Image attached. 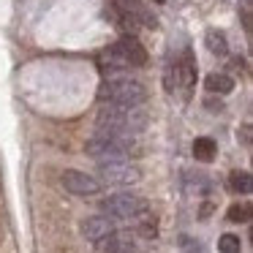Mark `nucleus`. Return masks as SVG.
Listing matches in <instances>:
<instances>
[{"mask_svg":"<svg viewBox=\"0 0 253 253\" xmlns=\"http://www.w3.org/2000/svg\"><path fill=\"white\" fill-rule=\"evenodd\" d=\"M204 41H207V49L212 52V55H220V57H223L226 52H229V41H226V36L220 33V30H215V28L207 30Z\"/></svg>","mask_w":253,"mask_h":253,"instance_id":"12","label":"nucleus"},{"mask_svg":"<svg viewBox=\"0 0 253 253\" xmlns=\"http://www.w3.org/2000/svg\"><path fill=\"white\" fill-rule=\"evenodd\" d=\"M101 210L112 220H136L144 212H150L147 202L142 196H133V193H112L101 202Z\"/></svg>","mask_w":253,"mask_h":253,"instance_id":"4","label":"nucleus"},{"mask_svg":"<svg viewBox=\"0 0 253 253\" xmlns=\"http://www.w3.org/2000/svg\"><path fill=\"white\" fill-rule=\"evenodd\" d=\"M112 231H115V220L106 218V215H90L82 220V234L90 242H104Z\"/></svg>","mask_w":253,"mask_h":253,"instance_id":"9","label":"nucleus"},{"mask_svg":"<svg viewBox=\"0 0 253 253\" xmlns=\"http://www.w3.org/2000/svg\"><path fill=\"white\" fill-rule=\"evenodd\" d=\"M207 106H210L212 112H220V109H223V104H220V101H218V104H215V101H207Z\"/></svg>","mask_w":253,"mask_h":253,"instance_id":"18","label":"nucleus"},{"mask_svg":"<svg viewBox=\"0 0 253 253\" xmlns=\"http://www.w3.org/2000/svg\"><path fill=\"white\" fill-rule=\"evenodd\" d=\"M153 3H166V0H153Z\"/></svg>","mask_w":253,"mask_h":253,"instance_id":"19","label":"nucleus"},{"mask_svg":"<svg viewBox=\"0 0 253 253\" xmlns=\"http://www.w3.org/2000/svg\"><path fill=\"white\" fill-rule=\"evenodd\" d=\"M104 253H136L139 251V237L136 231H112L104 242H98Z\"/></svg>","mask_w":253,"mask_h":253,"instance_id":"8","label":"nucleus"},{"mask_svg":"<svg viewBox=\"0 0 253 253\" xmlns=\"http://www.w3.org/2000/svg\"><path fill=\"white\" fill-rule=\"evenodd\" d=\"M204 87H207L210 93L226 95V93H231V87H234V79H231L229 74H210V77L204 79Z\"/></svg>","mask_w":253,"mask_h":253,"instance_id":"11","label":"nucleus"},{"mask_svg":"<svg viewBox=\"0 0 253 253\" xmlns=\"http://www.w3.org/2000/svg\"><path fill=\"white\" fill-rule=\"evenodd\" d=\"M158 234V220H155V215L144 212L142 218H136V237H155Z\"/></svg>","mask_w":253,"mask_h":253,"instance_id":"13","label":"nucleus"},{"mask_svg":"<svg viewBox=\"0 0 253 253\" xmlns=\"http://www.w3.org/2000/svg\"><path fill=\"white\" fill-rule=\"evenodd\" d=\"M242 142H251V126H242Z\"/></svg>","mask_w":253,"mask_h":253,"instance_id":"17","label":"nucleus"},{"mask_svg":"<svg viewBox=\"0 0 253 253\" xmlns=\"http://www.w3.org/2000/svg\"><path fill=\"white\" fill-rule=\"evenodd\" d=\"M133 147V139L128 133H112V131H98L87 144V155H93L98 164H106V161H128Z\"/></svg>","mask_w":253,"mask_h":253,"instance_id":"2","label":"nucleus"},{"mask_svg":"<svg viewBox=\"0 0 253 253\" xmlns=\"http://www.w3.org/2000/svg\"><path fill=\"white\" fill-rule=\"evenodd\" d=\"M98 98L104 104H115V106H142L144 98H147V90H144L142 82L112 77V79H104V84L98 90Z\"/></svg>","mask_w":253,"mask_h":253,"instance_id":"3","label":"nucleus"},{"mask_svg":"<svg viewBox=\"0 0 253 253\" xmlns=\"http://www.w3.org/2000/svg\"><path fill=\"white\" fill-rule=\"evenodd\" d=\"M98 131H112V133H136L147 126V112L142 106H115L106 104L104 109H98Z\"/></svg>","mask_w":253,"mask_h":253,"instance_id":"1","label":"nucleus"},{"mask_svg":"<svg viewBox=\"0 0 253 253\" xmlns=\"http://www.w3.org/2000/svg\"><path fill=\"white\" fill-rule=\"evenodd\" d=\"M229 188L234 193H251V188H253L251 174H248V171H231L229 174Z\"/></svg>","mask_w":253,"mask_h":253,"instance_id":"14","label":"nucleus"},{"mask_svg":"<svg viewBox=\"0 0 253 253\" xmlns=\"http://www.w3.org/2000/svg\"><path fill=\"white\" fill-rule=\"evenodd\" d=\"M98 182H106V185H133L142 180V169L131 161H106V164H98Z\"/></svg>","mask_w":253,"mask_h":253,"instance_id":"5","label":"nucleus"},{"mask_svg":"<svg viewBox=\"0 0 253 253\" xmlns=\"http://www.w3.org/2000/svg\"><path fill=\"white\" fill-rule=\"evenodd\" d=\"M226 215H229L231 223H245V220L251 218V210H248V204H231Z\"/></svg>","mask_w":253,"mask_h":253,"instance_id":"16","label":"nucleus"},{"mask_svg":"<svg viewBox=\"0 0 253 253\" xmlns=\"http://www.w3.org/2000/svg\"><path fill=\"white\" fill-rule=\"evenodd\" d=\"M215 153H218V144H215V139L199 136L196 142H193V158L202 161V164H210V161H215Z\"/></svg>","mask_w":253,"mask_h":253,"instance_id":"10","label":"nucleus"},{"mask_svg":"<svg viewBox=\"0 0 253 253\" xmlns=\"http://www.w3.org/2000/svg\"><path fill=\"white\" fill-rule=\"evenodd\" d=\"M240 248H242V242H240L237 234H223L218 240V251L220 253H240Z\"/></svg>","mask_w":253,"mask_h":253,"instance_id":"15","label":"nucleus"},{"mask_svg":"<svg viewBox=\"0 0 253 253\" xmlns=\"http://www.w3.org/2000/svg\"><path fill=\"white\" fill-rule=\"evenodd\" d=\"M112 52H115L128 68H139V66L147 63V49H144V46L139 44V39H133V36H123V39L112 46Z\"/></svg>","mask_w":253,"mask_h":253,"instance_id":"7","label":"nucleus"},{"mask_svg":"<svg viewBox=\"0 0 253 253\" xmlns=\"http://www.w3.org/2000/svg\"><path fill=\"white\" fill-rule=\"evenodd\" d=\"M63 185L74 196H95L101 191V182L93 174H84L79 169H66L63 171Z\"/></svg>","mask_w":253,"mask_h":253,"instance_id":"6","label":"nucleus"}]
</instances>
